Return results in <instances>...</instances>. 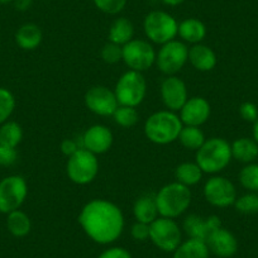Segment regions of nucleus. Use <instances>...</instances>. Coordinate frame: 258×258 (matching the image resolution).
I'll return each instance as SVG.
<instances>
[{
  "label": "nucleus",
  "instance_id": "1",
  "mask_svg": "<svg viewBox=\"0 0 258 258\" xmlns=\"http://www.w3.org/2000/svg\"><path fill=\"white\" fill-rule=\"evenodd\" d=\"M79 223L91 239L101 244H108L118 239L124 228L121 210L106 200L88 203L81 210Z\"/></svg>",
  "mask_w": 258,
  "mask_h": 258
},
{
  "label": "nucleus",
  "instance_id": "2",
  "mask_svg": "<svg viewBox=\"0 0 258 258\" xmlns=\"http://www.w3.org/2000/svg\"><path fill=\"white\" fill-rule=\"evenodd\" d=\"M182 121L172 111H157L147 119L145 133L151 142L156 145H168L178 140Z\"/></svg>",
  "mask_w": 258,
  "mask_h": 258
},
{
  "label": "nucleus",
  "instance_id": "3",
  "mask_svg": "<svg viewBox=\"0 0 258 258\" xmlns=\"http://www.w3.org/2000/svg\"><path fill=\"white\" fill-rule=\"evenodd\" d=\"M156 204L158 214L173 219L185 213L190 207L191 191L187 186L180 182L168 183L156 194Z\"/></svg>",
  "mask_w": 258,
  "mask_h": 258
},
{
  "label": "nucleus",
  "instance_id": "4",
  "mask_svg": "<svg viewBox=\"0 0 258 258\" xmlns=\"http://www.w3.org/2000/svg\"><path fill=\"white\" fill-rule=\"evenodd\" d=\"M232 158V146L223 138L205 141L198 150L197 163L203 172L215 173L228 166Z\"/></svg>",
  "mask_w": 258,
  "mask_h": 258
},
{
  "label": "nucleus",
  "instance_id": "5",
  "mask_svg": "<svg viewBox=\"0 0 258 258\" xmlns=\"http://www.w3.org/2000/svg\"><path fill=\"white\" fill-rule=\"evenodd\" d=\"M146 91H147V84L142 74L131 70L119 79L114 93L120 105L136 108L143 101Z\"/></svg>",
  "mask_w": 258,
  "mask_h": 258
},
{
  "label": "nucleus",
  "instance_id": "6",
  "mask_svg": "<svg viewBox=\"0 0 258 258\" xmlns=\"http://www.w3.org/2000/svg\"><path fill=\"white\" fill-rule=\"evenodd\" d=\"M146 36L152 42L165 44L173 41L178 32V23L172 16L162 11H153L146 17L145 23Z\"/></svg>",
  "mask_w": 258,
  "mask_h": 258
},
{
  "label": "nucleus",
  "instance_id": "7",
  "mask_svg": "<svg viewBox=\"0 0 258 258\" xmlns=\"http://www.w3.org/2000/svg\"><path fill=\"white\" fill-rule=\"evenodd\" d=\"M99 172V162L96 156L85 148H80L74 153L68 162V175L73 182L86 185L96 177Z\"/></svg>",
  "mask_w": 258,
  "mask_h": 258
},
{
  "label": "nucleus",
  "instance_id": "8",
  "mask_svg": "<svg viewBox=\"0 0 258 258\" xmlns=\"http://www.w3.org/2000/svg\"><path fill=\"white\" fill-rule=\"evenodd\" d=\"M28 194L27 182L22 176H8L0 181V213H9L18 210Z\"/></svg>",
  "mask_w": 258,
  "mask_h": 258
},
{
  "label": "nucleus",
  "instance_id": "9",
  "mask_svg": "<svg viewBox=\"0 0 258 258\" xmlns=\"http://www.w3.org/2000/svg\"><path fill=\"white\" fill-rule=\"evenodd\" d=\"M150 238L160 249L172 252L181 244V230L175 220L157 218L150 224Z\"/></svg>",
  "mask_w": 258,
  "mask_h": 258
},
{
  "label": "nucleus",
  "instance_id": "10",
  "mask_svg": "<svg viewBox=\"0 0 258 258\" xmlns=\"http://www.w3.org/2000/svg\"><path fill=\"white\" fill-rule=\"evenodd\" d=\"M123 61L133 71L142 73L155 63V49L148 42L132 39L123 46Z\"/></svg>",
  "mask_w": 258,
  "mask_h": 258
},
{
  "label": "nucleus",
  "instance_id": "11",
  "mask_svg": "<svg viewBox=\"0 0 258 258\" xmlns=\"http://www.w3.org/2000/svg\"><path fill=\"white\" fill-rule=\"evenodd\" d=\"M188 59V49L182 42L170 41L162 46L156 56L157 66L166 75H175Z\"/></svg>",
  "mask_w": 258,
  "mask_h": 258
},
{
  "label": "nucleus",
  "instance_id": "12",
  "mask_svg": "<svg viewBox=\"0 0 258 258\" xmlns=\"http://www.w3.org/2000/svg\"><path fill=\"white\" fill-rule=\"evenodd\" d=\"M205 199L218 208H227L237 200L234 185L225 177H213L204 186Z\"/></svg>",
  "mask_w": 258,
  "mask_h": 258
},
{
  "label": "nucleus",
  "instance_id": "13",
  "mask_svg": "<svg viewBox=\"0 0 258 258\" xmlns=\"http://www.w3.org/2000/svg\"><path fill=\"white\" fill-rule=\"evenodd\" d=\"M85 104L93 113L101 116L113 115L119 103L115 93L105 86H94L86 93Z\"/></svg>",
  "mask_w": 258,
  "mask_h": 258
},
{
  "label": "nucleus",
  "instance_id": "14",
  "mask_svg": "<svg viewBox=\"0 0 258 258\" xmlns=\"http://www.w3.org/2000/svg\"><path fill=\"white\" fill-rule=\"evenodd\" d=\"M222 227V222L217 215L202 217V215H188L183 222V229L187 235L194 239H200L207 242L208 238L217 229Z\"/></svg>",
  "mask_w": 258,
  "mask_h": 258
},
{
  "label": "nucleus",
  "instance_id": "15",
  "mask_svg": "<svg viewBox=\"0 0 258 258\" xmlns=\"http://www.w3.org/2000/svg\"><path fill=\"white\" fill-rule=\"evenodd\" d=\"M163 104L170 110H181L187 101V89L185 83L176 76H168L161 85Z\"/></svg>",
  "mask_w": 258,
  "mask_h": 258
},
{
  "label": "nucleus",
  "instance_id": "16",
  "mask_svg": "<svg viewBox=\"0 0 258 258\" xmlns=\"http://www.w3.org/2000/svg\"><path fill=\"white\" fill-rule=\"evenodd\" d=\"M210 104L204 98H191L181 108V121L186 125L199 126L210 116Z\"/></svg>",
  "mask_w": 258,
  "mask_h": 258
},
{
  "label": "nucleus",
  "instance_id": "17",
  "mask_svg": "<svg viewBox=\"0 0 258 258\" xmlns=\"http://www.w3.org/2000/svg\"><path fill=\"white\" fill-rule=\"evenodd\" d=\"M113 143V135L106 126L93 125L88 129L83 137V146L85 150L94 155H101L109 151Z\"/></svg>",
  "mask_w": 258,
  "mask_h": 258
},
{
  "label": "nucleus",
  "instance_id": "18",
  "mask_svg": "<svg viewBox=\"0 0 258 258\" xmlns=\"http://www.w3.org/2000/svg\"><path fill=\"white\" fill-rule=\"evenodd\" d=\"M205 243L208 244L210 252L218 257H232L238 249V243L234 235L222 227L215 230Z\"/></svg>",
  "mask_w": 258,
  "mask_h": 258
},
{
  "label": "nucleus",
  "instance_id": "19",
  "mask_svg": "<svg viewBox=\"0 0 258 258\" xmlns=\"http://www.w3.org/2000/svg\"><path fill=\"white\" fill-rule=\"evenodd\" d=\"M188 59L194 68L199 71H210L217 64V56L210 47L204 44H194L188 49Z\"/></svg>",
  "mask_w": 258,
  "mask_h": 258
},
{
  "label": "nucleus",
  "instance_id": "20",
  "mask_svg": "<svg viewBox=\"0 0 258 258\" xmlns=\"http://www.w3.org/2000/svg\"><path fill=\"white\" fill-rule=\"evenodd\" d=\"M181 38L188 43L198 44L207 36V28L204 23L197 18H188L178 24V32Z\"/></svg>",
  "mask_w": 258,
  "mask_h": 258
},
{
  "label": "nucleus",
  "instance_id": "21",
  "mask_svg": "<svg viewBox=\"0 0 258 258\" xmlns=\"http://www.w3.org/2000/svg\"><path fill=\"white\" fill-rule=\"evenodd\" d=\"M16 42L21 48L32 51L36 49L42 42V31L37 24L26 23L17 31Z\"/></svg>",
  "mask_w": 258,
  "mask_h": 258
},
{
  "label": "nucleus",
  "instance_id": "22",
  "mask_svg": "<svg viewBox=\"0 0 258 258\" xmlns=\"http://www.w3.org/2000/svg\"><path fill=\"white\" fill-rule=\"evenodd\" d=\"M133 212H135V217L137 222L147 223V224L155 222L158 215L156 195H143V197H141L136 202Z\"/></svg>",
  "mask_w": 258,
  "mask_h": 258
},
{
  "label": "nucleus",
  "instance_id": "23",
  "mask_svg": "<svg viewBox=\"0 0 258 258\" xmlns=\"http://www.w3.org/2000/svg\"><path fill=\"white\" fill-rule=\"evenodd\" d=\"M133 34H135V27L132 22L126 18H118L113 22L109 29V41L119 46H124L129 41H132Z\"/></svg>",
  "mask_w": 258,
  "mask_h": 258
},
{
  "label": "nucleus",
  "instance_id": "24",
  "mask_svg": "<svg viewBox=\"0 0 258 258\" xmlns=\"http://www.w3.org/2000/svg\"><path fill=\"white\" fill-rule=\"evenodd\" d=\"M209 248L204 240L190 238L175 249L173 258H209Z\"/></svg>",
  "mask_w": 258,
  "mask_h": 258
},
{
  "label": "nucleus",
  "instance_id": "25",
  "mask_svg": "<svg viewBox=\"0 0 258 258\" xmlns=\"http://www.w3.org/2000/svg\"><path fill=\"white\" fill-rule=\"evenodd\" d=\"M258 156V145L250 138H239L232 145V157L239 162L249 163Z\"/></svg>",
  "mask_w": 258,
  "mask_h": 258
},
{
  "label": "nucleus",
  "instance_id": "26",
  "mask_svg": "<svg viewBox=\"0 0 258 258\" xmlns=\"http://www.w3.org/2000/svg\"><path fill=\"white\" fill-rule=\"evenodd\" d=\"M22 138H23V131L16 121L7 120L0 125V146L17 148V146L22 142Z\"/></svg>",
  "mask_w": 258,
  "mask_h": 258
},
{
  "label": "nucleus",
  "instance_id": "27",
  "mask_svg": "<svg viewBox=\"0 0 258 258\" xmlns=\"http://www.w3.org/2000/svg\"><path fill=\"white\" fill-rule=\"evenodd\" d=\"M7 227L14 237H26L31 232V219L26 213L14 210L8 214Z\"/></svg>",
  "mask_w": 258,
  "mask_h": 258
},
{
  "label": "nucleus",
  "instance_id": "28",
  "mask_svg": "<svg viewBox=\"0 0 258 258\" xmlns=\"http://www.w3.org/2000/svg\"><path fill=\"white\" fill-rule=\"evenodd\" d=\"M176 178H177V182L182 183L185 186H192L197 185L200 180H202L203 171L199 167L198 163H191V162H185L181 163L175 171Z\"/></svg>",
  "mask_w": 258,
  "mask_h": 258
},
{
  "label": "nucleus",
  "instance_id": "29",
  "mask_svg": "<svg viewBox=\"0 0 258 258\" xmlns=\"http://www.w3.org/2000/svg\"><path fill=\"white\" fill-rule=\"evenodd\" d=\"M178 140L182 143L183 147L188 148V150H199L205 142L204 133L202 132V129L199 126L191 125H186L185 128L181 129Z\"/></svg>",
  "mask_w": 258,
  "mask_h": 258
},
{
  "label": "nucleus",
  "instance_id": "30",
  "mask_svg": "<svg viewBox=\"0 0 258 258\" xmlns=\"http://www.w3.org/2000/svg\"><path fill=\"white\" fill-rule=\"evenodd\" d=\"M113 116L115 123L124 126V128L133 126L138 121V118H140V116H138V111L136 110V108L125 105L118 106V109L114 111Z\"/></svg>",
  "mask_w": 258,
  "mask_h": 258
},
{
  "label": "nucleus",
  "instance_id": "31",
  "mask_svg": "<svg viewBox=\"0 0 258 258\" xmlns=\"http://www.w3.org/2000/svg\"><path fill=\"white\" fill-rule=\"evenodd\" d=\"M16 108V99L8 89L0 88V125L6 123Z\"/></svg>",
  "mask_w": 258,
  "mask_h": 258
},
{
  "label": "nucleus",
  "instance_id": "32",
  "mask_svg": "<svg viewBox=\"0 0 258 258\" xmlns=\"http://www.w3.org/2000/svg\"><path fill=\"white\" fill-rule=\"evenodd\" d=\"M239 181L247 190H258V165H248L240 171Z\"/></svg>",
  "mask_w": 258,
  "mask_h": 258
},
{
  "label": "nucleus",
  "instance_id": "33",
  "mask_svg": "<svg viewBox=\"0 0 258 258\" xmlns=\"http://www.w3.org/2000/svg\"><path fill=\"white\" fill-rule=\"evenodd\" d=\"M235 208L242 214H255L258 213V195L247 194L235 200Z\"/></svg>",
  "mask_w": 258,
  "mask_h": 258
},
{
  "label": "nucleus",
  "instance_id": "34",
  "mask_svg": "<svg viewBox=\"0 0 258 258\" xmlns=\"http://www.w3.org/2000/svg\"><path fill=\"white\" fill-rule=\"evenodd\" d=\"M93 2L99 11L110 16L120 13L126 4V0H93Z\"/></svg>",
  "mask_w": 258,
  "mask_h": 258
},
{
  "label": "nucleus",
  "instance_id": "35",
  "mask_svg": "<svg viewBox=\"0 0 258 258\" xmlns=\"http://www.w3.org/2000/svg\"><path fill=\"white\" fill-rule=\"evenodd\" d=\"M101 57L106 63H116L120 59H123V47L113 43V42H109L101 49Z\"/></svg>",
  "mask_w": 258,
  "mask_h": 258
},
{
  "label": "nucleus",
  "instance_id": "36",
  "mask_svg": "<svg viewBox=\"0 0 258 258\" xmlns=\"http://www.w3.org/2000/svg\"><path fill=\"white\" fill-rule=\"evenodd\" d=\"M18 160V152L16 148L0 146V166H12Z\"/></svg>",
  "mask_w": 258,
  "mask_h": 258
},
{
  "label": "nucleus",
  "instance_id": "37",
  "mask_svg": "<svg viewBox=\"0 0 258 258\" xmlns=\"http://www.w3.org/2000/svg\"><path fill=\"white\" fill-rule=\"evenodd\" d=\"M151 227L147 223L137 222L132 227V237L137 240H146L150 238Z\"/></svg>",
  "mask_w": 258,
  "mask_h": 258
},
{
  "label": "nucleus",
  "instance_id": "38",
  "mask_svg": "<svg viewBox=\"0 0 258 258\" xmlns=\"http://www.w3.org/2000/svg\"><path fill=\"white\" fill-rule=\"evenodd\" d=\"M239 113L247 121H255L258 119V109L253 103H243L239 108Z\"/></svg>",
  "mask_w": 258,
  "mask_h": 258
},
{
  "label": "nucleus",
  "instance_id": "39",
  "mask_svg": "<svg viewBox=\"0 0 258 258\" xmlns=\"http://www.w3.org/2000/svg\"><path fill=\"white\" fill-rule=\"evenodd\" d=\"M99 258H132V257H131L128 250H125L124 248L115 247L103 252L100 255H99Z\"/></svg>",
  "mask_w": 258,
  "mask_h": 258
},
{
  "label": "nucleus",
  "instance_id": "40",
  "mask_svg": "<svg viewBox=\"0 0 258 258\" xmlns=\"http://www.w3.org/2000/svg\"><path fill=\"white\" fill-rule=\"evenodd\" d=\"M79 150H80V147H79L78 143L73 140H64L63 142L61 143L62 153L66 156H69V157H71V156H73L74 153L78 152Z\"/></svg>",
  "mask_w": 258,
  "mask_h": 258
},
{
  "label": "nucleus",
  "instance_id": "41",
  "mask_svg": "<svg viewBox=\"0 0 258 258\" xmlns=\"http://www.w3.org/2000/svg\"><path fill=\"white\" fill-rule=\"evenodd\" d=\"M12 3L14 4V8H16L17 11L26 12L32 7L33 0H13Z\"/></svg>",
  "mask_w": 258,
  "mask_h": 258
},
{
  "label": "nucleus",
  "instance_id": "42",
  "mask_svg": "<svg viewBox=\"0 0 258 258\" xmlns=\"http://www.w3.org/2000/svg\"><path fill=\"white\" fill-rule=\"evenodd\" d=\"M162 2L166 4V6L176 7V6H180V4H182L185 0H162Z\"/></svg>",
  "mask_w": 258,
  "mask_h": 258
},
{
  "label": "nucleus",
  "instance_id": "43",
  "mask_svg": "<svg viewBox=\"0 0 258 258\" xmlns=\"http://www.w3.org/2000/svg\"><path fill=\"white\" fill-rule=\"evenodd\" d=\"M253 138H254L258 145V119L254 121V125H253Z\"/></svg>",
  "mask_w": 258,
  "mask_h": 258
},
{
  "label": "nucleus",
  "instance_id": "44",
  "mask_svg": "<svg viewBox=\"0 0 258 258\" xmlns=\"http://www.w3.org/2000/svg\"><path fill=\"white\" fill-rule=\"evenodd\" d=\"M13 0H0V4H9L12 3Z\"/></svg>",
  "mask_w": 258,
  "mask_h": 258
}]
</instances>
